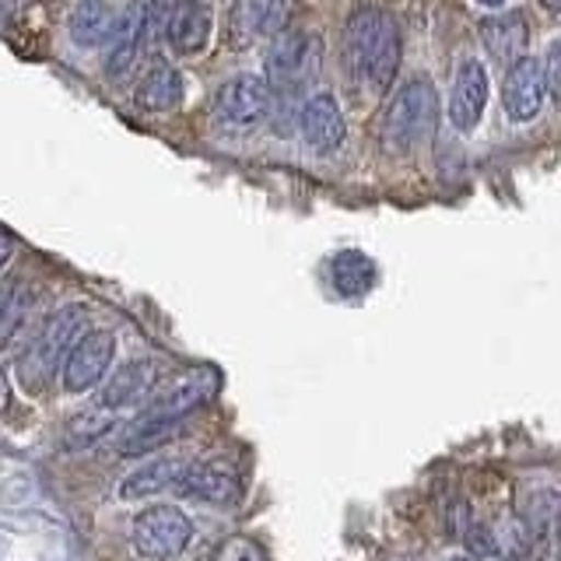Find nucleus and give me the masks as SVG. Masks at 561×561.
<instances>
[{"label": "nucleus", "mask_w": 561, "mask_h": 561, "mask_svg": "<svg viewBox=\"0 0 561 561\" xmlns=\"http://www.w3.org/2000/svg\"><path fill=\"white\" fill-rule=\"evenodd\" d=\"M344 57L358 81L376 92L390 88L403 57L400 25L393 22V14L382 8H358L351 14L344 28Z\"/></svg>", "instance_id": "nucleus-1"}, {"label": "nucleus", "mask_w": 561, "mask_h": 561, "mask_svg": "<svg viewBox=\"0 0 561 561\" xmlns=\"http://www.w3.org/2000/svg\"><path fill=\"white\" fill-rule=\"evenodd\" d=\"M438 123V95L432 81L414 78L400 84L382 110V145L393 154H408L421 148L435 134Z\"/></svg>", "instance_id": "nucleus-2"}, {"label": "nucleus", "mask_w": 561, "mask_h": 561, "mask_svg": "<svg viewBox=\"0 0 561 561\" xmlns=\"http://www.w3.org/2000/svg\"><path fill=\"white\" fill-rule=\"evenodd\" d=\"M81 327H84V306H67L49 316L43 333L25 347L22 362H18L25 390L32 393L43 390L46 379L57 373V368H64L70 347L81 341Z\"/></svg>", "instance_id": "nucleus-3"}, {"label": "nucleus", "mask_w": 561, "mask_h": 561, "mask_svg": "<svg viewBox=\"0 0 561 561\" xmlns=\"http://www.w3.org/2000/svg\"><path fill=\"white\" fill-rule=\"evenodd\" d=\"M130 540L140 558L148 561H175L193 540V523L175 505H148L137 513L130 526Z\"/></svg>", "instance_id": "nucleus-4"}, {"label": "nucleus", "mask_w": 561, "mask_h": 561, "mask_svg": "<svg viewBox=\"0 0 561 561\" xmlns=\"http://www.w3.org/2000/svg\"><path fill=\"white\" fill-rule=\"evenodd\" d=\"M271 113V84L256 75L228 78L215 95V119L225 130H253Z\"/></svg>", "instance_id": "nucleus-5"}, {"label": "nucleus", "mask_w": 561, "mask_h": 561, "mask_svg": "<svg viewBox=\"0 0 561 561\" xmlns=\"http://www.w3.org/2000/svg\"><path fill=\"white\" fill-rule=\"evenodd\" d=\"M316 64H320V46H316L312 35H306L302 28H280L263 67H267V84L288 92V88H298L312 75Z\"/></svg>", "instance_id": "nucleus-6"}, {"label": "nucleus", "mask_w": 561, "mask_h": 561, "mask_svg": "<svg viewBox=\"0 0 561 561\" xmlns=\"http://www.w3.org/2000/svg\"><path fill=\"white\" fill-rule=\"evenodd\" d=\"M116 355V337L113 330H88L81 333V341L70 347V355L64 362V390L67 393H88L105 379Z\"/></svg>", "instance_id": "nucleus-7"}, {"label": "nucleus", "mask_w": 561, "mask_h": 561, "mask_svg": "<svg viewBox=\"0 0 561 561\" xmlns=\"http://www.w3.org/2000/svg\"><path fill=\"white\" fill-rule=\"evenodd\" d=\"M221 390V376L218 368H190V373L175 376L165 390H158L151 397V408L148 414L151 417H186L190 411L204 408L207 400H215Z\"/></svg>", "instance_id": "nucleus-8"}, {"label": "nucleus", "mask_w": 561, "mask_h": 561, "mask_svg": "<svg viewBox=\"0 0 561 561\" xmlns=\"http://www.w3.org/2000/svg\"><path fill=\"white\" fill-rule=\"evenodd\" d=\"M543 92H548V81H543V64L534 60V57H523L519 64L508 67L505 84H502L505 116L513 123H530L540 113Z\"/></svg>", "instance_id": "nucleus-9"}, {"label": "nucleus", "mask_w": 561, "mask_h": 561, "mask_svg": "<svg viewBox=\"0 0 561 561\" xmlns=\"http://www.w3.org/2000/svg\"><path fill=\"white\" fill-rule=\"evenodd\" d=\"M298 127H302V137L306 145L316 151V154H333L341 145H344V113L337 99H333L330 92H320L306 99L302 113H298Z\"/></svg>", "instance_id": "nucleus-10"}, {"label": "nucleus", "mask_w": 561, "mask_h": 561, "mask_svg": "<svg viewBox=\"0 0 561 561\" xmlns=\"http://www.w3.org/2000/svg\"><path fill=\"white\" fill-rule=\"evenodd\" d=\"M488 105V70L478 60H463L456 67L453 92H449V119L453 127L467 134L478 127V119L484 116Z\"/></svg>", "instance_id": "nucleus-11"}, {"label": "nucleus", "mask_w": 561, "mask_h": 561, "mask_svg": "<svg viewBox=\"0 0 561 561\" xmlns=\"http://www.w3.org/2000/svg\"><path fill=\"white\" fill-rule=\"evenodd\" d=\"M210 0H175L169 25H165V43L180 53V57H197V53L210 43Z\"/></svg>", "instance_id": "nucleus-12"}, {"label": "nucleus", "mask_w": 561, "mask_h": 561, "mask_svg": "<svg viewBox=\"0 0 561 561\" xmlns=\"http://www.w3.org/2000/svg\"><path fill=\"white\" fill-rule=\"evenodd\" d=\"M158 386V362L151 358H137L119 365V373H113V379L102 386L99 403L105 411H123V408H137L154 397Z\"/></svg>", "instance_id": "nucleus-13"}, {"label": "nucleus", "mask_w": 561, "mask_h": 561, "mask_svg": "<svg viewBox=\"0 0 561 561\" xmlns=\"http://www.w3.org/2000/svg\"><path fill=\"white\" fill-rule=\"evenodd\" d=\"M186 499H197L207 505H228L239 499V473L228 463H215V460H201V463H186L180 484Z\"/></svg>", "instance_id": "nucleus-14"}, {"label": "nucleus", "mask_w": 561, "mask_h": 561, "mask_svg": "<svg viewBox=\"0 0 561 561\" xmlns=\"http://www.w3.org/2000/svg\"><path fill=\"white\" fill-rule=\"evenodd\" d=\"M481 43L495 57V64L513 67L526 57V46H530V22L519 11L491 14L481 22Z\"/></svg>", "instance_id": "nucleus-15"}, {"label": "nucleus", "mask_w": 561, "mask_h": 561, "mask_svg": "<svg viewBox=\"0 0 561 561\" xmlns=\"http://www.w3.org/2000/svg\"><path fill=\"white\" fill-rule=\"evenodd\" d=\"M137 110L145 113H172L175 105L183 102V78L180 70L165 60H151L148 75L140 78L137 92H134Z\"/></svg>", "instance_id": "nucleus-16"}, {"label": "nucleus", "mask_w": 561, "mask_h": 561, "mask_svg": "<svg viewBox=\"0 0 561 561\" xmlns=\"http://www.w3.org/2000/svg\"><path fill=\"white\" fill-rule=\"evenodd\" d=\"M137 57H140V4H130L116 18V28L110 35V43H105L102 67L113 81H119L130 75Z\"/></svg>", "instance_id": "nucleus-17"}, {"label": "nucleus", "mask_w": 561, "mask_h": 561, "mask_svg": "<svg viewBox=\"0 0 561 561\" xmlns=\"http://www.w3.org/2000/svg\"><path fill=\"white\" fill-rule=\"evenodd\" d=\"M175 435H180V421L175 417L145 414L119 432V438L113 443V453L116 456H148V453H158L162 446H169Z\"/></svg>", "instance_id": "nucleus-18"}, {"label": "nucleus", "mask_w": 561, "mask_h": 561, "mask_svg": "<svg viewBox=\"0 0 561 561\" xmlns=\"http://www.w3.org/2000/svg\"><path fill=\"white\" fill-rule=\"evenodd\" d=\"M186 470V460H175V456H158V460H148L145 467H137L130 478H123V484L116 488V495L123 502H134V499H148L154 491H165L175 488Z\"/></svg>", "instance_id": "nucleus-19"}, {"label": "nucleus", "mask_w": 561, "mask_h": 561, "mask_svg": "<svg viewBox=\"0 0 561 561\" xmlns=\"http://www.w3.org/2000/svg\"><path fill=\"white\" fill-rule=\"evenodd\" d=\"M116 11L110 0H81L70 14V39L81 49H95L110 43V35L116 28Z\"/></svg>", "instance_id": "nucleus-20"}, {"label": "nucleus", "mask_w": 561, "mask_h": 561, "mask_svg": "<svg viewBox=\"0 0 561 561\" xmlns=\"http://www.w3.org/2000/svg\"><path fill=\"white\" fill-rule=\"evenodd\" d=\"M330 277H333V288H337L341 295H347V298L365 295L376 285V263L358 250H344V253L333 256Z\"/></svg>", "instance_id": "nucleus-21"}, {"label": "nucleus", "mask_w": 561, "mask_h": 561, "mask_svg": "<svg viewBox=\"0 0 561 561\" xmlns=\"http://www.w3.org/2000/svg\"><path fill=\"white\" fill-rule=\"evenodd\" d=\"M291 0H239L242 28L250 35H277L288 22Z\"/></svg>", "instance_id": "nucleus-22"}, {"label": "nucleus", "mask_w": 561, "mask_h": 561, "mask_svg": "<svg viewBox=\"0 0 561 561\" xmlns=\"http://www.w3.org/2000/svg\"><path fill=\"white\" fill-rule=\"evenodd\" d=\"M113 425H116V411H105L102 403L99 408H88V411L75 414L67 421V449L92 446L95 438H102Z\"/></svg>", "instance_id": "nucleus-23"}, {"label": "nucleus", "mask_w": 561, "mask_h": 561, "mask_svg": "<svg viewBox=\"0 0 561 561\" xmlns=\"http://www.w3.org/2000/svg\"><path fill=\"white\" fill-rule=\"evenodd\" d=\"M210 561H267L263 558V551L256 548L253 540H245V537H232V540H225L221 548L215 551V558Z\"/></svg>", "instance_id": "nucleus-24"}, {"label": "nucleus", "mask_w": 561, "mask_h": 561, "mask_svg": "<svg viewBox=\"0 0 561 561\" xmlns=\"http://www.w3.org/2000/svg\"><path fill=\"white\" fill-rule=\"evenodd\" d=\"M543 81H548L551 95L561 102V39L548 49V60H543Z\"/></svg>", "instance_id": "nucleus-25"}, {"label": "nucleus", "mask_w": 561, "mask_h": 561, "mask_svg": "<svg viewBox=\"0 0 561 561\" xmlns=\"http://www.w3.org/2000/svg\"><path fill=\"white\" fill-rule=\"evenodd\" d=\"M11 253H14V236H8L4 228H0V271L8 267V260H11Z\"/></svg>", "instance_id": "nucleus-26"}, {"label": "nucleus", "mask_w": 561, "mask_h": 561, "mask_svg": "<svg viewBox=\"0 0 561 561\" xmlns=\"http://www.w3.org/2000/svg\"><path fill=\"white\" fill-rule=\"evenodd\" d=\"M8 312H11V288H0V330H4Z\"/></svg>", "instance_id": "nucleus-27"}, {"label": "nucleus", "mask_w": 561, "mask_h": 561, "mask_svg": "<svg viewBox=\"0 0 561 561\" xmlns=\"http://www.w3.org/2000/svg\"><path fill=\"white\" fill-rule=\"evenodd\" d=\"M473 4H481V8H502L505 0H473Z\"/></svg>", "instance_id": "nucleus-28"}, {"label": "nucleus", "mask_w": 561, "mask_h": 561, "mask_svg": "<svg viewBox=\"0 0 561 561\" xmlns=\"http://www.w3.org/2000/svg\"><path fill=\"white\" fill-rule=\"evenodd\" d=\"M449 561H473L470 554H456V558H449Z\"/></svg>", "instance_id": "nucleus-29"}]
</instances>
